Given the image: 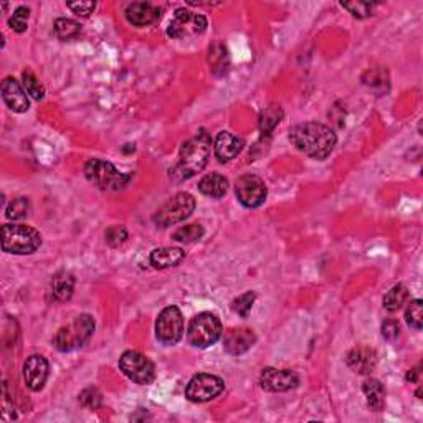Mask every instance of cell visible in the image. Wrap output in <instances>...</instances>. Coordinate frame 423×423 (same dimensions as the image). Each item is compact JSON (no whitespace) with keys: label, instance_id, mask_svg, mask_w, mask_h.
I'll return each instance as SVG.
<instances>
[{"label":"cell","instance_id":"1","mask_svg":"<svg viewBox=\"0 0 423 423\" xmlns=\"http://www.w3.org/2000/svg\"><path fill=\"white\" fill-rule=\"evenodd\" d=\"M212 154V137L205 129H200L194 137L180 147L179 159L170 169V179L175 182L189 180L197 172L204 170Z\"/></svg>","mask_w":423,"mask_h":423},{"label":"cell","instance_id":"2","mask_svg":"<svg viewBox=\"0 0 423 423\" xmlns=\"http://www.w3.org/2000/svg\"><path fill=\"white\" fill-rule=\"evenodd\" d=\"M289 141L306 156L323 161L332 152L337 137L331 127L311 121L294 126L289 132Z\"/></svg>","mask_w":423,"mask_h":423},{"label":"cell","instance_id":"3","mask_svg":"<svg viewBox=\"0 0 423 423\" xmlns=\"http://www.w3.org/2000/svg\"><path fill=\"white\" fill-rule=\"evenodd\" d=\"M2 250L12 255H30L42 245V235L35 228L21 224H7L2 227Z\"/></svg>","mask_w":423,"mask_h":423},{"label":"cell","instance_id":"4","mask_svg":"<svg viewBox=\"0 0 423 423\" xmlns=\"http://www.w3.org/2000/svg\"><path fill=\"white\" fill-rule=\"evenodd\" d=\"M85 175L93 185L101 190L116 192L124 189L131 180L129 174L120 172L111 162L103 159H90L85 166Z\"/></svg>","mask_w":423,"mask_h":423},{"label":"cell","instance_id":"5","mask_svg":"<svg viewBox=\"0 0 423 423\" xmlns=\"http://www.w3.org/2000/svg\"><path fill=\"white\" fill-rule=\"evenodd\" d=\"M93 332H95V319H93L90 314H81V316H78L71 324L62 328L60 331L57 332L55 339H53V344H55L58 351L70 352L75 351L78 347L85 346V344L90 341Z\"/></svg>","mask_w":423,"mask_h":423},{"label":"cell","instance_id":"6","mask_svg":"<svg viewBox=\"0 0 423 423\" xmlns=\"http://www.w3.org/2000/svg\"><path fill=\"white\" fill-rule=\"evenodd\" d=\"M222 323L212 313H200L192 319L187 331V339L194 347H210L222 337Z\"/></svg>","mask_w":423,"mask_h":423},{"label":"cell","instance_id":"7","mask_svg":"<svg viewBox=\"0 0 423 423\" xmlns=\"http://www.w3.org/2000/svg\"><path fill=\"white\" fill-rule=\"evenodd\" d=\"M195 210V199L190 194L180 192L175 194L172 199L166 202L159 210L154 214V224L161 228H167L170 225L184 222L189 219L192 212Z\"/></svg>","mask_w":423,"mask_h":423},{"label":"cell","instance_id":"8","mask_svg":"<svg viewBox=\"0 0 423 423\" xmlns=\"http://www.w3.org/2000/svg\"><path fill=\"white\" fill-rule=\"evenodd\" d=\"M120 369L127 378L139 386H147L156 378V367L144 354L126 351L120 359Z\"/></svg>","mask_w":423,"mask_h":423},{"label":"cell","instance_id":"9","mask_svg":"<svg viewBox=\"0 0 423 423\" xmlns=\"http://www.w3.org/2000/svg\"><path fill=\"white\" fill-rule=\"evenodd\" d=\"M184 336V318L177 306L162 309L156 321V337L166 346H174Z\"/></svg>","mask_w":423,"mask_h":423},{"label":"cell","instance_id":"10","mask_svg":"<svg viewBox=\"0 0 423 423\" xmlns=\"http://www.w3.org/2000/svg\"><path fill=\"white\" fill-rule=\"evenodd\" d=\"M205 28L207 18L204 16L185 11V8H177L169 23V28H167V35L182 40V38L200 35L205 32Z\"/></svg>","mask_w":423,"mask_h":423},{"label":"cell","instance_id":"11","mask_svg":"<svg viewBox=\"0 0 423 423\" xmlns=\"http://www.w3.org/2000/svg\"><path fill=\"white\" fill-rule=\"evenodd\" d=\"M225 382L217 376L212 373H199V376L192 377L190 382L187 383L185 397L190 402L204 403L217 398L224 392Z\"/></svg>","mask_w":423,"mask_h":423},{"label":"cell","instance_id":"12","mask_svg":"<svg viewBox=\"0 0 423 423\" xmlns=\"http://www.w3.org/2000/svg\"><path fill=\"white\" fill-rule=\"evenodd\" d=\"M235 194H237L240 204L247 209H257L267 200V185L258 175L245 174L238 177L235 182Z\"/></svg>","mask_w":423,"mask_h":423},{"label":"cell","instance_id":"13","mask_svg":"<svg viewBox=\"0 0 423 423\" xmlns=\"http://www.w3.org/2000/svg\"><path fill=\"white\" fill-rule=\"evenodd\" d=\"M260 383L268 392H288L298 387L299 377L293 371H286V369L267 367L260 376Z\"/></svg>","mask_w":423,"mask_h":423},{"label":"cell","instance_id":"14","mask_svg":"<svg viewBox=\"0 0 423 423\" xmlns=\"http://www.w3.org/2000/svg\"><path fill=\"white\" fill-rule=\"evenodd\" d=\"M48 378V362L43 356H30L23 364V381L33 392L42 390Z\"/></svg>","mask_w":423,"mask_h":423},{"label":"cell","instance_id":"15","mask_svg":"<svg viewBox=\"0 0 423 423\" xmlns=\"http://www.w3.org/2000/svg\"><path fill=\"white\" fill-rule=\"evenodd\" d=\"M255 341H257V336H255L252 329L235 328L225 334L224 347L232 356H242V354L247 352L253 346Z\"/></svg>","mask_w":423,"mask_h":423},{"label":"cell","instance_id":"16","mask_svg":"<svg viewBox=\"0 0 423 423\" xmlns=\"http://www.w3.org/2000/svg\"><path fill=\"white\" fill-rule=\"evenodd\" d=\"M2 98L6 105L16 112H25L30 108L27 91L21 86V83L11 76L2 81Z\"/></svg>","mask_w":423,"mask_h":423},{"label":"cell","instance_id":"17","mask_svg":"<svg viewBox=\"0 0 423 423\" xmlns=\"http://www.w3.org/2000/svg\"><path fill=\"white\" fill-rule=\"evenodd\" d=\"M161 17V11L149 2H132L126 8L127 22L136 27H146Z\"/></svg>","mask_w":423,"mask_h":423},{"label":"cell","instance_id":"18","mask_svg":"<svg viewBox=\"0 0 423 423\" xmlns=\"http://www.w3.org/2000/svg\"><path fill=\"white\" fill-rule=\"evenodd\" d=\"M243 147V141L240 139L238 136H233L232 132H220V134L215 137L214 142V151L215 156L219 157V161L222 162H228L232 161L233 157H237L240 154Z\"/></svg>","mask_w":423,"mask_h":423},{"label":"cell","instance_id":"19","mask_svg":"<svg viewBox=\"0 0 423 423\" xmlns=\"http://www.w3.org/2000/svg\"><path fill=\"white\" fill-rule=\"evenodd\" d=\"M347 366L357 373H371L377 366V354L371 347H356L347 354Z\"/></svg>","mask_w":423,"mask_h":423},{"label":"cell","instance_id":"20","mask_svg":"<svg viewBox=\"0 0 423 423\" xmlns=\"http://www.w3.org/2000/svg\"><path fill=\"white\" fill-rule=\"evenodd\" d=\"M185 258V252L180 248L167 247V248H157L151 253V263L156 268H170L177 267L182 260Z\"/></svg>","mask_w":423,"mask_h":423},{"label":"cell","instance_id":"21","mask_svg":"<svg viewBox=\"0 0 423 423\" xmlns=\"http://www.w3.org/2000/svg\"><path fill=\"white\" fill-rule=\"evenodd\" d=\"M199 190L212 199H222L228 190V180L220 174H207L199 182Z\"/></svg>","mask_w":423,"mask_h":423},{"label":"cell","instance_id":"22","mask_svg":"<svg viewBox=\"0 0 423 423\" xmlns=\"http://www.w3.org/2000/svg\"><path fill=\"white\" fill-rule=\"evenodd\" d=\"M75 289V278L68 272H58L52 279V293L57 301L65 303L73 296Z\"/></svg>","mask_w":423,"mask_h":423},{"label":"cell","instance_id":"23","mask_svg":"<svg viewBox=\"0 0 423 423\" xmlns=\"http://www.w3.org/2000/svg\"><path fill=\"white\" fill-rule=\"evenodd\" d=\"M362 390L366 393L369 407L372 408L373 412H381L383 405H386V388L377 378H369V381L364 382Z\"/></svg>","mask_w":423,"mask_h":423},{"label":"cell","instance_id":"24","mask_svg":"<svg viewBox=\"0 0 423 423\" xmlns=\"http://www.w3.org/2000/svg\"><path fill=\"white\" fill-rule=\"evenodd\" d=\"M284 116L283 108L279 105H270L268 108L260 112V120H258V126L262 134H270L274 127H277L279 122H282Z\"/></svg>","mask_w":423,"mask_h":423},{"label":"cell","instance_id":"25","mask_svg":"<svg viewBox=\"0 0 423 423\" xmlns=\"http://www.w3.org/2000/svg\"><path fill=\"white\" fill-rule=\"evenodd\" d=\"M407 299L408 289L403 286V284H397V286H393L390 291H387L386 296H383V308H386L388 313H395L407 303Z\"/></svg>","mask_w":423,"mask_h":423},{"label":"cell","instance_id":"26","mask_svg":"<svg viewBox=\"0 0 423 423\" xmlns=\"http://www.w3.org/2000/svg\"><path fill=\"white\" fill-rule=\"evenodd\" d=\"M81 25L71 18H58L55 22V35L63 42L75 40L80 35Z\"/></svg>","mask_w":423,"mask_h":423},{"label":"cell","instance_id":"27","mask_svg":"<svg viewBox=\"0 0 423 423\" xmlns=\"http://www.w3.org/2000/svg\"><path fill=\"white\" fill-rule=\"evenodd\" d=\"M202 237H204V228H202V225L199 224L185 225V227H180L179 230H175L174 235H172V238L180 243H194Z\"/></svg>","mask_w":423,"mask_h":423},{"label":"cell","instance_id":"28","mask_svg":"<svg viewBox=\"0 0 423 423\" xmlns=\"http://www.w3.org/2000/svg\"><path fill=\"white\" fill-rule=\"evenodd\" d=\"M28 210H30V202L27 197H17L8 204L6 215L11 220H23L28 215Z\"/></svg>","mask_w":423,"mask_h":423},{"label":"cell","instance_id":"29","mask_svg":"<svg viewBox=\"0 0 423 423\" xmlns=\"http://www.w3.org/2000/svg\"><path fill=\"white\" fill-rule=\"evenodd\" d=\"M405 319L407 324L417 331L422 329V323H423V304L420 299H413V301L408 303V308L405 311Z\"/></svg>","mask_w":423,"mask_h":423},{"label":"cell","instance_id":"30","mask_svg":"<svg viewBox=\"0 0 423 423\" xmlns=\"http://www.w3.org/2000/svg\"><path fill=\"white\" fill-rule=\"evenodd\" d=\"M22 78H23V86H25V91L28 93V95H30L33 100H37V101L43 100V96H45V90H43V86L40 85V81L37 80L35 75L30 71H23Z\"/></svg>","mask_w":423,"mask_h":423},{"label":"cell","instance_id":"31","mask_svg":"<svg viewBox=\"0 0 423 423\" xmlns=\"http://www.w3.org/2000/svg\"><path fill=\"white\" fill-rule=\"evenodd\" d=\"M255 298H257V294H255L253 291L245 293V294H242V296H238L237 299H233L232 309L238 314V316L247 318L250 314V311H252V308H253Z\"/></svg>","mask_w":423,"mask_h":423},{"label":"cell","instance_id":"32","mask_svg":"<svg viewBox=\"0 0 423 423\" xmlns=\"http://www.w3.org/2000/svg\"><path fill=\"white\" fill-rule=\"evenodd\" d=\"M28 17H30V11H28L27 7H18L17 11L13 12V16L8 18V27H11L13 32L23 33L27 30Z\"/></svg>","mask_w":423,"mask_h":423},{"label":"cell","instance_id":"33","mask_svg":"<svg viewBox=\"0 0 423 423\" xmlns=\"http://www.w3.org/2000/svg\"><path fill=\"white\" fill-rule=\"evenodd\" d=\"M105 237L110 247L117 248L126 242L127 237H129V233H127V230L122 227V225H115V227H110L106 230Z\"/></svg>","mask_w":423,"mask_h":423},{"label":"cell","instance_id":"34","mask_svg":"<svg viewBox=\"0 0 423 423\" xmlns=\"http://www.w3.org/2000/svg\"><path fill=\"white\" fill-rule=\"evenodd\" d=\"M80 402L85 408H90V410H96V408L101 407L103 398H101V393H100V390H98V388L88 387L80 393Z\"/></svg>","mask_w":423,"mask_h":423},{"label":"cell","instance_id":"35","mask_svg":"<svg viewBox=\"0 0 423 423\" xmlns=\"http://www.w3.org/2000/svg\"><path fill=\"white\" fill-rule=\"evenodd\" d=\"M342 7L347 8V11L357 18H366L369 16H372L373 8H376L373 4H369V2H342Z\"/></svg>","mask_w":423,"mask_h":423},{"label":"cell","instance_id":"36","mask_svg":"<svg viewBox=\"0 0 423 423\" xmlns=\"http://www.w3.org/2000/svg\"><path fill=\"white\" fill-rule=\"evenodd\" d=\"M400 334V326L395 319H387L386 323L382 324V336L387 339V341H395Z\"/></svg>","mask_w":423,"mask_h":423},{"label":"cell","instance_id":"37","mask_svg":"<svg viewBox=\"0 0 423 423\" xmlns=\"http://www.w3.org/2000/svg\"><path fill=\"white\" fill-rule=\"evenodd\" d=\"M68 7L71 8L76 16L81 17H90V13L95 11L96 4L95 2H68Z\"/></svg>","mask_w":423,"mask_h":423},{"label":"cell","instance_id":"38","mask_svg":"<svg viewBox=\"0 0 423 423\" xmlns=\"http://www.w3.org/2000/svg\"><path fill=\"white\" fill-rule=\"evenodd\" d=\"M418 376H420V366L415 367V369H412V371L407 373V381L418 382Z\"/></svg>","mask_w":423,"mask_h":423}]
</instances>
